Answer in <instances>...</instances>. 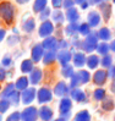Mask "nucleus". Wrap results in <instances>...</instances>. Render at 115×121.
Here are the masks:
<instances>
[{"mask_svg":"<svg viewBox=\"0 0 115 121\" xmlns=\"http://www.w3.org/2000/svg\"><path fill=\"white\" fill-rule=\"evenodd\" d=\"M0 16H1L6 23H11L13 20V8L10 3L0 4Z\"/></svg>","mask_w":115,"mask_h":121,"instance_id":"obj_1","label":"nucleus"},{"mask_svg":"<svg viewBox=\"0 0 115 121\" xmlns=\"http://www.w3.org/2000/svg\"><path fill=\"white\" fill-rule=\"evenodd\" d=\"M52 32H53V25L50 23L49 21L44 22L39 28V34L42 35V37H47V35H49Z\"/></svg>","mask_w":115,"mask_h":121,"instance_id":"obj_2","label":"nucleus"},{"mask_svg":"<svg viewBox=\"0 0 115 121\" xmlns=\"http://www.w3.org/2000/svg\"><path fill=\"white\" fill-rule=\"evenodd\" d=\"M96 47H97V35H94V34L88 35L87 39H86V49L91 52Z\"/></svg>","mask_w":115,"mask_h":121,"instance_id":"obj_3","label":"nucleus"},{"mask_svg":"<svg viewBox=\"0 0 115 121\" xmlns=\"http://www.w3.org/2000/svg\"><path fill=\"white\" fill-rule=\"evenodd\" d=\"M100 21V17L97 12H91L88 15V22H89V26H97Z\"/></svg>","mask_w":115,"mask_h":121,"instance_id":"obj_4","label":"nucleus"},{"mask_svg":"<svg viewBox=\"0 0 115 121\" xmlns=\"http://www.w3.org/2000/svg\"><path fill=\"white\" fill-rule=\"evenodd\" d=\"M45 5H47V0H35L34 3V11L35 12H39L43 9H45Z\"/></svg>","mask_w":115,"mask_h":121,"instance_id":"obj_5","label":"nucleus"},{"mask_svg":"<svg viewBox=\"0 0 115 121\" xmlns=\"http://www.w3.org/2000/svg\"><path fill=\"white\" fill-rule=\"evenodd\" d=\"M67 20L69 21H71V22H74V21H76L77 18H78V13H77V11L75 10V9H72V8H70L69 10H67Z\"/></svg>","mask_w":115,"mask_h":121,"instance_id":"obj_6","label":"nucleus"},{"mask_svg":"<svg viewBox=\"0 0 115 121\" xmlns=\"http://www.w3.org/2000/svg\"><path fill=\"white\" fill-rule=\"evenodd\" d=\"M32 54H33V59H34V60H39V59H40V56H42V54H43V49H42V47H40V45L34 47Z\"/></svg>","mask_w":115,"mask_h":121,"instance_id":"obj_7","label":"nucleus"},{"mask_svg":"<svg viewBox=\"0 0 115 121\" xmlns=\"http://www.w3.org/2000/svg\"><path fill=\"white\" fill-rule=\"evenodd\" d=\"M45 48H53L54 45H56V39L55 38H48L44 40V43H43Z\"/></svg>","mask_w":115,"mask_h":121,"instance_id":"obj_8","label":"nucleus"},{"mask_svg":"<svg viewBox=\"0 0 115 121\" xmlns=\"http://www.w3.org/2000/svg\"><path fill=\"white\" fill-rule=\"evenodd\" d=\"M99 37L102 38V39H109L110 38L109 30H106V28H102V30L99 31Z\"/></svg>","mask_w":115,"mask_h":121,"instance_id":"obj_9","label":"nucleus"},{"mask_svg":"<svg viewBox=\"0 0 115 121\" xmlns=\"http://www.w3.org/2000/svg\"><path fill=\"white\" fill-rule=\"evenodd\" d=\"M50 93L48 91H45V89H42L40 91V94H39V99L42 102H44V100H48V99H50V95H49Z\"/></svg>","mask_w":115,"mask_h":121,"instance_id":"obj_10","label":"nucleus"},{"mask_svg":"<svg viewBox=\"0 0 115 121\" xmlns=\"http://www.w3.org/2000/svg\"><path fill=\"white\" fill-rule=\"evenodd\" d=\"M100 8H102V10H103V15H104L105 20H108L109 16H110V6L109 5H102Z\"/></svg>","mask_w":115,"mask_h":121,"instance_id":"obj_11","label":"nucleus"},{"mask_svg":"<svg viewBox=\"0 0 115 121\" xmlns=\"http://www.w3.org/2000/svg\"><path fill=\"white\" fill-rule=\"evenodd\" d=\"M69 59H70V54L67 52H61L59 54V60L61 62H66V61H69Z\"/></svg>","mask_w":115,"mask_h":121,"instance_id":"obj_12","label":"nucleus"},{"mask_svg":"<svg viewBox=\"0 0 115 121\" xmlns=\"http://www.w3.org/2000/svg\"><path fill=\"white\" fill-rule=\"evenodd\" d=\"M23 28L26 31H28V32H31L33 28H34V21L33 20H28L27 22L25 23V26H23Z\"/></svg>","mask_w":115,"mask_h":121,"instance_id":"obj_13","label":"nucleus"},{"mask_svg":"<svg viewBox=\"0 0 115 121\" xmlns=\"http://www.w3.org/2000/svg\"><path fill=\"white\" fill-rule=\"evenodd\" d=\"M87 61H88V65L91 67H94L97 64H98V58H97V56H89Z\"/></svg>","mask_w":115,"mask_h":121,"instance_id":"obj_14","label":"nucleus"},{"mask_svg":"<svg viewBox=\"0 0 115 121\" xmlns=\"http://www.w3.org/2000/svg\"><path fill=\"white\" fill-rule=\"evenodd\" d=\"M75 62L77 64L78 66H81L82 64L84 62V56H83L82 54H77V55H76V58H75Z\"/></svg>","mask_w":115,"mask_h":121,"instance_id":"obj_15","label":"nucleus"},{"mask_svg":"<svg viewBox=\"0 0 115 121\" xmlns=\"http://www.w3.org/2000/svg\"><path fill=\"white\" fill-rule=\"evenodd\" d=\"M77 121H88V115H87V112H81L80 115L77 116Z\"/></svg>","mask_w":115,"mask_h":121,"instance_id":"obj_16","label":"nucleus"},{"mask_svg":"<svg viewBox=\"0 0 115 121\" xmlns=\"http://www.w3.org/2000/svg\"><path fill=\"white\" fill-rule=\"evenodd\" d=\"M98 52L102 53V54H105V53L108 52V45H106V44H100V45L98 47Z\"/></svg>","mask_w":115,"mask_h":121,"instance_id":"obj_17","label":"nucleus"},{"mask_svg":"<svg viewBox=\"0 0 115 121\" xmlns=\"http://www.w3.org/2000/svg\"><path fill=\"white\" fill-rule=\"evenodd\" d=\"M54 20H55V21H59L60 23L62 22V15H61L60 11H56V12L54 13Z\"/></svg>","mask_w":115,"mask_h":121,"instance_id":"obj_18","label":"nucleus"},{"mask_svg":"<svg viewBox=\"0 0 115 121\" xmlns=\"http://www.w3.org/2000/svg\"><path fill=\"white\" fill-rule=\"evenodd\" d=\"M80 32H81L82 34H88V32H89L88 26H87V25H82V26L80 27Z\"/></svg>","mask_w":115,"mask_h":121,"instance_id":"obj_19","label":"nucleus"},{"mask_svg":"<svg viewBox=\"0 0 115 121\" xmlns=\"http://www.w3.org/2000/svg\"><path fill=\"white\" fill-rule=\"evenodd\" d=\"M31 67H32L31 61H25V62H23V66H22V70H23V71H28V70H31Z\"/></svg>","mask_w":115,"mask_h":121,"instance_id":"obj_20","label":"nucleus"},{"mask_svg":"<svg viewBox=\"0 0 115 121\" xmlns=\"http://www.w3.org/2000/svg\"><path fill=\"white\" fill-rule=\"evenodd\" d=\"M76 30H77V27H76L75 25H71V26H69V27L66 28V33L72 34V33H74V31H76Z\"/></svg>","mask_w":115,"mask_h":121,"instance_id":"obj_21","label":"nucleus"},{"mask_svg":"<svg viewBox=\"0 0 115 121\" xmlns=\"http://www.w3.org/2000/svg\"><path fill=\"white\" fill-rule=\"evenodd\" d=\"M72 5H74V0H65V3H64V6H65L66 9L72 8Z\"/></svg>","mask_w":115,"mask_h":121,"instance_id":"obj_22","label":"nucleus"},{"mask_svg":"<svg viewBox=\"0 0 115 121\" xmlns=\"http://www.w3.org/2000/svg\"><path fill=\"white\" fill-rule=\"evenodd\" d=\"M53 59H54V54H53V53H49V54L45 56V62H50Z\"/></svg>","mask_w":115,"mask_h":121,"instance_id":"obj_23","label":"nucleus"},{"mask_svg":"<svg viewBox=\"0 0 115 121\" xmlns=\"http://www.w3.org/2000/svg\"><path fill=\"white\" fill-rule=\"evenodd\" d=\"M99 76H96V81H103L104 78V72H99Z\"/></svg>","mask_w":115,"mask_h":121,"instance_id":"obj_24","label":"nucleus"},{"mask_svg":"<svg viewBox=\"0 0 115 121\" xmlns=\"http://www.w3.org/2000/svg\"><path fill=\"white\" fill-rule=\"evenodd\" d=\"M62 0H53V5L55 6V8H59V6L61 5Z\"/></svg>","mask_w":115,"mask_h":121,"instance_id":"obj_25","label":"nucleus"},{"mask_svg":"<svg viewBox=\"0 0 115 121\" xmlns=\"http://www.w3.org/2000/svg\"><path fill=\"white\" fill-rule=\"evenodd\" d=\"M17 119H18V114H15V115H12L10 117V120H8V121H17Z\"/></svg>","mask_w":115,"mask_h":121,"instance_id":"obj_26","label":"nucleus"},{"mask_svg":"<svg viewBox=\"0 0 115 121\" xmlns=\"http://www.w3.org/2000/svg\"><path fill=\"white\" fill-rule=\"evenodd\" d=\"M104 65L106 66V65H109V64H110V58H109V56H108V58H104Z\"/></svg>","mask_w":115,"mask_h":121,"instance_id":"obj_27","label":"nucleus"},{"mask_svg":"<svg viewBox=\"0 0 115 121\" xmlns=\"http://www.w3.org/2000/svg\"><path fill=\"white\" fill-rule=\"evenodd\" d=\"M4 35H5V31L4 30H0V40L4 38Z\"/></svg>","mask_w":115,"mask_h":121,"instance_id":"obj_28","label":"nucleus"},{"mask_svg":"<svg viewBox=\"0 0 115 121\" xmlns=\"http://www.w3.org/2000/svg\"><path fill=\"white\" fill-rule=\"evenodd\" d=\"M27 1H28V0H17V3H20V4H25Z\"/></svg>","mask_w":115,"mask_h":121,"instance_id":"obj_29","label":"nucleus"},{"mask_svg":"<svg viewBox=\"0 0 115 121\" xmlns=\"http://www.w3.org/2000/svg\"><path fill=\"white\" fill-rule=\"evenodd\" d=\"M84 1H86V0H76L77 4H82V3H84Z\"/></svg>","mask_w":115,"mask_h":121,"instance_id":"obj_30","label":"nucleus"},{"mask_svg":"<svg viewBox=\"0 0 115 121\" xmlns=\"http://www.w3.org/2000/svg\"><path fill=\"white\" fill-rule=\"evenodd\" d=\"M111 49H113V50H115V42H114V43L111 44Z\"/></svg>","mask_w":115,"mask_h":121,"instance_id":"obj_31","label":"nucleus"}]
</instances>
